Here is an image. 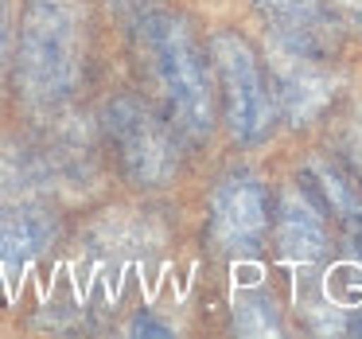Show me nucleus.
Returning a JSON list of instances; mask_svg holds the SVG:
<instances>
[{"label":"nucleus","mask_w":362,"mask_h":339,"mask_svg":"<svg viewBox=\"0 0 362 339\" xmlns=\"http://www.w3.org/2000/svg\"><path fill=\"white\" fill-rule=\"evenodd\" d=\"M90 63V0H28L16 35V90L32 110L78 94Z\"/></svg>","instance_id":"f257e3e1"},{"label":"nucleus","mask_w":362,"mask_h":339,"mask_svg":"<svg viewBox=\"0 0 362 339\" xmlns=\"http://www.w3.org/2000/svg\"><path fill=\"white\" fill-rule=\"evenodd\" d=\"M136 40L144 51L148 79L160 94L168 125L191 144L211 141L214 133V82L211 63L191 32V24L175 12H144L136 20Z\"/></svg>","instance_id":"f03ea898"},{"label":"nucleus","mask_w":362,"mask_h":339,"mask_svg":"<svg viewBox=\"0 0 362 339\" xmlns=\"http://www.w3.org/2000/svg\"><path fill=\"white\" fill-rule=\"evenodd\" d=\"M211 63L218 74L222 113L242 144H261L276 129V94L269 86L253 43L234 28H218L211 35Z\"/></svg>","instance_id":"7ed1b4c3"},{"label":"nucleus","mask_w":362,"mask_h":339,"mask_svg":"<svg viewBox=\"0 0 362 339\" xmlns=\"http://www.w3.org/2000/svg\"><path fill=\"white\" fill-rule=\"evenodd\" d=\"M105 141L117 156L121 172L136 188H168L180 172V144L168 117H160L148 102L121 94L105 105Z\"/></svg>","instance_id":"20e7f679"},{"label":"nucleus","mask_w":362,"mask_h":339,"mask_svg":"<svg viewBox=\"0 0 362 339\" xmlns=\"http://www.w3.org/2000/svg\"><path fill=\"white\" fill-rule=\"evenodd\" d=\"M273 222V199L265 183L245 168H234L218 180L211 195V222L206 234L222 258H253L261 253Z\"/></svg>","instance_id":"39448f33"},{"label":"nucleus","mask_w":362,"mask_h":339,"mask_svg":"<svg viewBox=\"0 0 362 339\" xmlns=\"http://www.w3.org/2000/svg\"><path fill=\"white\" fill-rule=\"evenodd\" d=\"M63 238V222L47 207L4 203L0 207V289L28 273L40 258H47Z\"/></svg>","instance_id":"423d86ee"},{"label":"nucleus","mask_w":362,"mask_h":339,"mask_svg":"<svg viewBox=\"0 0 362 339\" xmlns=\"http://www.w3.org/2000/svg\"><path fill=\"white\" fill-rule=\"evenodd\" d=\"M284 51L304 59H331L339 51V28L327 0H253Z\"/></svg>","instance_id":"0eeeda50"},{"label":"nucleus","mask_w":362,"mask_h":339,"mask_svg":"<svg viewBox=\"0 0 362 339\" xmlns=\"http://www.w3.org/2000/svg\"><path fill=\"white\" fill-rule=\"evenodd\" d=\"M273 234L288 261H320L331 250V230L320 199L304 183H288L273 203Z\"/></svg>","instance_id":"6e6552de"},{"label":"nucleus","mask_w":362,"mask_h":339,"mask_svg":"<svg viewBox=\"0 0 362 339\" xmlns=\"http://www.w3.org/2000/svg\"><path fill=\"white\" fill-rule=\"evenodd\" d=\"M284 59H288V63L281 67L276 90H273L276 94V113H284L292 125H312V121L331 105L335 86H331V79L315 67V59L292 55V51H284Z\"/></svg>","instance_id":"1a4fd4ad"},{"label":"nucleus","mask_w":362,"mask_h":339,"mask_svg":"<svg viewBox=\"0 0 362 339\" xmlns=\"http://www.w3.org/2000/svg\"><path fill=\"white\" fill-rule=\"evenodd\" d=\"M304 180L312 183V195L320 199L323 211H331L351 234H362V188L354 176H346L335 160L312 156L304 164Z\"/></svg>","instance_id":"9d476101"},{"label":"nucleus","mask_w":362,"mask_h":339,"mask_svg":"<svg viewBox=\"0 0 362 339\" xmlns=\"http://www.w3.org/2000/svg\"><path fill=\"white\" fill-rule=\"evenodd\" d=\"M234 328L245 335H269V331H281V312L269 297H245L234 308Z\"/></svg>","instance_id":"9b49d317"},{"label":"nucleus","mask_w":362,"mask_h":339,"mask_svg":"<svg viewBox=\"0 0 362 339\" xmlns=\"http://www.w3.org/2000/svg\"><path fill=\"white\" fill-rule=\"evenodd\" d=\"M343 160L351 164L354 183H362V113L346 125V133H343Z\"/></svg>","instance_id":"f8f14e48"},{"label":"nucleus","mask_w":362,"mask_h":339,"mask_svg":"<svg viewBox=\"0 0 362 339\" xmlns=\"http://www.w3.org/2000/svg\"><path fill=\"white\" fill-rule=\"evenodd\" d=\"M8 43H12V20H8V4L0 0V79H4V67H8Z\"/></svg>","instance_id":"ddd939ff"},{"label":"nucleus","mask_w":362,"mask_h":339,"mask_svg":"<svg viewBox=\"0 0 362 339\" xmlns=\"http://www.w3.org/2000/svg\"><path fill=\"white\" fill-rule=\"evenodd\" d=\"M129 331H133V335H168V331H172V328H168V323H160V320H152V316H136V320L133 323H129Z\"/></svg>","instance_id":"4468645a"},{"label":"nucleus","mask_w":362,"mask_h":339,"mask_svg":"<svg viewBox=\"0 0 362 339\" xmlns=\"http://www.w3.org/2000/svg\"><path fill=\"white\" fill-rule=\"evenodd\" d=\"M113 8H117L125 20H141L144 12H148V0H113Z\"/></svg>","instance_id":"2eb2a0df"},{"label":"nucleus","mask_w":362,"mask_h":339,"mask_svg":"<svg viewBox=\"0 0 362 339\" xmlns=\"http://www.w3.org/2000/svg\"><path fill=\"white\" fill-rule=\"evenodd\" d=\"M351 331H358V335H362V316H358V320L351 323Z\"/></svg>","instance_id":"dca6fc26"}]
</instances>
